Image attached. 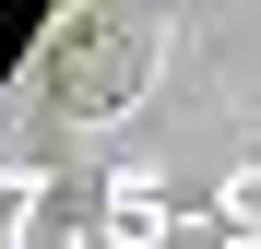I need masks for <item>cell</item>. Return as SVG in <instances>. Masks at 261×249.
Here are the masks:
<instances>
[{
  "instance_id": "cell-1",
  "label": "cell",
  "mask_w": 261,
  "mask_h": 249,
  "mask_svg": "<svg viewBox=\"0 0 261 249\" xmlns=\"http://www.w3.org/2000/svg\"><path fill=\"white\" fill-rule=\"evenodd\" d=\"M143 83H154V24L143 12L71 0V12L36 36V95H48V119H119Z\"/></svg>"
}]
</instances>
